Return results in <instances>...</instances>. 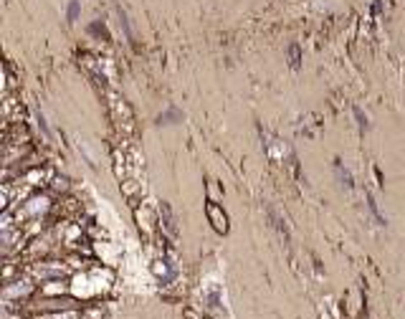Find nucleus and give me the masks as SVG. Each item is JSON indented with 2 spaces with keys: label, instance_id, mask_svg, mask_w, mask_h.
I'll use <instances>...</instances> for the list:
<instances>
[{
  "label": "nucleus",
  "instance_id": "1",
  "mask_svg": "<svg viewBox=\"0 0 405 319\" xmlns=\"http://www.w3.org/2000/svg\"><path fill=\"white\" fill-rule=\"evenodd\" d=\"M208 218H210V223L218 233H228V216L216 203H208Z\"/></svg>",
  "mask_w": 405,
  "mask_h": 319
},
{
  "label": "nucleus",
  "instance_id": "2",
  "mask_svg": "<svg viewBox=\"0 0 405 319\" xmlns=\"http://www.w3.org/2000/svg\"><path fill=\"white\" fill-rule=\"evenodd\" d=\"M160 213H162V223H165V228L175 236V233H178V226H175V218H172V213H170V206H168V203H162Z\"/></svg>",
  "mask_w": 405,
  "mask_h": 319
},
{
  "label": "nucleus",
  "instance_id": "3",
  "mask_svg": "<svg viewBox=\"0 0 405 319\" xmlns=\"http://www.w3.org/2000/svg\"><path fill=\"white\" fill-rule=\"evenodd\" d=\"M76 16H78V3L74 0V3H71V8H68V20H74Z\"/></svg>",
  "mask_w": 405,
  "mask_h": 319
},
{
  "label": "nucleus",
  "instance_id": "4",
  "mask_svg": "<svg viewBox=\"0 0 405 319\" xmlns=\"http://www.w3.org/2000/svg\"><path fill=\"white\" fill-rule=\"evenodd\" d=\"M354 116L360 119V127H368V119L362 116V112H360V109H354Z\"/></svg>",
  "mask_w": 405,
  "mask_h": 319
}]
</instances>
